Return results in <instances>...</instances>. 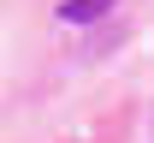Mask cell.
Listing matches in <instances>:
<instances>
[{"label":"cell","instance_id":"cell-1","mask_svg":"<svg viewBox=\"0 0 154 143\" xmlns=\"http://www.w3.org/2000/svg\"><path fill=\"white\" fill-rule=\"evenodd\" d=\"M59 18H65V24H89V18H101V12H95V0H65Z\"/></svg>","mask_w":154,"mask_h":143},{"label":"cell","instance_id":"cell-2","mask_svg":"<svg viewBox=\"0 0 154 143\" xmlns=\"http://www.w3.org/2000/svg\"><path fill=\"white\" fill-rule=\"evenodd\" d=\"M107 6H113V0H95V12H107Z\"/></svg>","mask_w":154,"mask_h":143},{"label":"cell","instance_id":"cell-3","mask_svg":"<svg viewBox=\"0 0 154 143\" xmlns=\"http://www.w3.org/2000/svg\"><path fill=\"white\" fill-rule=\"evenodd\" d=\"M148 125H154V119H148Z\"/></svg>","mask_w":154,"mask_h":143}]
</instances>
